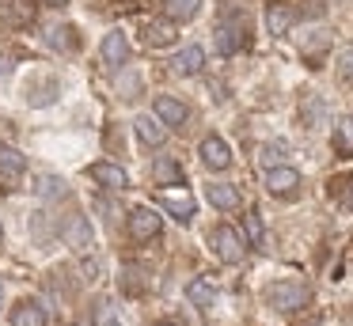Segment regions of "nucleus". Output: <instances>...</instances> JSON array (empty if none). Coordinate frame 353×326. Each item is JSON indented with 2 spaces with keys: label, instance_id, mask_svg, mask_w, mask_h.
<instances>
[{
  "label": "nucleus",
  "instance_id": "obj_1",
  "mask_svg": "<svg viewBox=\"0 0 353 326\" xmlns=\"http://www.w3.org/2000/svg\"><path fill=\"white\" fill-rule=\"evenodd\" d=\"M307 300H312V288L304 281H277L266 288V303L274 311H300Z\"/></svg>",
  "mask_w": 353,
  "mask_h": 326
},
{
  "label": "nucleus",
  "instance_id": "obj_2",
  "mask_svg": "<svg viewBox=\"0 0 353 326\" xmlns=\"http://www.w3.org/2000/svg\"><path fill=\"white\" fill-rule=\"evenodd\" d=\"M209 247H213V254L221 258V262H228V265L243 262V254H247V243L239 239V232H236V227H228V224L213 227V235H209Z\"/></svg>",
  "mask_w": 353,
  "mask_h": 326
},
{
  "label": "nucleus",
  "instance_id": "obj_3",
  "mask_svg": "<svg viewBox=\"0 0 353 326\" xmlns=\"http://www.w3.org/2000/svg\"><path fill=\"white\" fill-rule=\"evenodd\" d=\"M61 239H65V247H72L77 254H88V250L95 247V235H92V224H88L80 212H72L69 220L61 224Z\"/></svg>",
  "mask_w": 353,
  "mask_h": 326
},
{
  "label": "nucleus",
  "instance_id": "obj_4",
  "mask_svg": "<svg viewBox=\"0 0 353 326\" xmlns=\"http://www.w3.org/2000/svg\"><path fill=\"white\" fill-rule=\"evenodd\" d=\"M130 235L137 243L156 239V235H160V216H156L152 209H133L130 212Z\"/></svg>",
  "mask_w": 353,
  "mask_h": 326
},
{
  "label": "nucleus",
  "instance_id": "obj_5",
  "mask_svg": "<svg viewBox=\"0 0 353 326\" xmlns=\"http://www.w3.org/2000/svg\"><path fill=\"white\" fill-rule=\"evenodd\" d=\"M296 186H300V171H296V167H270V171H266V190H270V194L285 197V194H292Z\"/></svg>",
  "mask_w": 353,
  "mask_h": 326
},
{
  "label": "nucleus",
  "instance_id": "obj_6",
  "mask_svg": "<svg viewBox=\"0 0 353 326\" xmlns=\"http://www.w3.org/2000/svg\"><path fill=\"white\" fill-rule=\"evenodd\" d=\"M201 163L213 167V171H224V167L232 163L228 144H224L221 136H205V141H201Z\"/></svg>",
  "mask_w": 353,
  "mask_h": 326
},
{
  "label": "nucleus",
  "instance_id": "obj_7",
  "mask_svg": "<svg viewBox=\"0 0 353 326\" xmlns=\"http://www.w3.org/2000/svg\"><path fill=\"white\" fill-rule=\"evenodd\" d=\"M292 23H296V12H292L289 4H270L266 8V30H270V34H277V38L289 34Z\"/></svg>",
  "mask_w": 353,
  "mask_h": 326
},
{
  "label": "nucleus",
  "instance_id": "obj_8",
  "mask_svg": "<svg viewBox=\"0 0 353 326\" xmlns=\"http://www.w3.org/2000/svg\"><path fill=\"white\" fill-rule=\"evenodd\" d=\"M12 326H50V315L42 303L34 300H23L16 311H12Z\"/></svg>",
  "mask_w": 353,
  "mask_h": 326
},
{
  "label": "nucleus",
  "instance_id": "obj_9",
  "mask_svg": "<svg viewBox=\"0 0 353 326\" xmlns=\"http://www.w3.org/2000/svg\"><path fill=\"white\" fill-rule=\"evenodd\" d=\"M92 179L99 182V186H107V190H125L130 186V174H125L122 167H114V163H92Z\"/></svg>",
  "mask_w": 353,
  "mask_h": 326
},
{
  "label": "nucleus",
  "instance_id": "obj_10",
  "mask_svg": "<svg viewBox=\"0 0 353 326\" xmlns=\"http://www.w3.org/2000/svg\"><path fill=\"white\" fill-rule=\"evenodd\" d=\"M145 42L152 45V50L171 45V42H175V19H152V23L145 27Z\"/></svg>",
  "mask_w": 353,
  "mask_h": 326
},
{
  "label": "nucleus",
  "instance_id": "obj_11",
  "mask_svg": "<svg viewBox=\"0 0 353 326\" xmlns=\"http://www.w3.org/2000/svg\"><path fill=\"white\" fill-rule=\"evenodd\" d=\"M34 194H39L42 201H61V197L69 194V186H65L61 174H39V179H34Z\"/></svg>",
  "mask_w": 353,
  "mask_h": 326
},
{
  "label": "nucleus",
  "instance_id": "obj_12",
  "mask_svg": "<svg viewBox=\"0 0 353 326\" xmlns=\"http://www.w3.org/2000/svg\"><path fill=\"white\" fill-rule=\"evenodd\" d=\"M156 118H160L163 125H183V121H186V106L179 103V99H171V95H160V99H156Z\"/></svg>",
  "mask_w": 353,
  "mask_h": 326
},
{
  "label": "nucleus",
  "instance_id": "obj_13",
  "mask_svg": "<svg viewBox=\"0 0 353 326\" xmlns=\"http://www.w3.org/2000/svg\"><path fill=\"white\" fill-rule=\"evenodd\" d=\"M160 209H168L175 220L186 224V220H194V197L190 194H183V197L179 194H160Z\"/></svg>",
  "mask_w": 353,
  "mask_h": 326
},
{
  "label": "nucleus",
  "instance_id": "obj_14",
  "mask_svg": "<svg viewBox=\"0 0 353 326\" xmlns=\"http://www.w3.org/2000/svg\"><path fill=\"white\" fill-rule=\"evenodd\" d=\"M201 65H205V50H201V45H186V50L175 57V72L179 76H198Z\"/></svg>",
  "mask_w": 353,
  "mask_h": 326
},
{
  "label": "nucleus",
  "instance_id": "obj_15",
  "mask_svg": "<svg viewBox=\"0 0 353 326\" xmlns=\"http://www.w3.org/2000/svg\"><path fill=\"white\" fill-rule=\"evenodd\" d=\"M205 197L216 209H236L239 205V190L232 186V182H213V186H205Z\"/></svg>",
  "mask_w": 353,
  "mask_h": 326
},
{
  "label": "nucleus",
  "instance_id": "obj_16",
  "mask_svg": "<svg viewBox=\"0 0 353 326\" xmlns=\"http://www.w3.org/2000/svg\"><path fill=\"white\" fill-rule=\"evenodd\" d=\"M125 53H130L125 34H122V30H110V34L103 38V61H107V65H122Z\"/></svg>",
  "mask_w": 353,
  "mask_h": 326
},
{
  "label": "nucleus",
  "instance_id": "obj_17",
  "mask_svg": "<svg viewBox=\"0 0 353 326\" xmlns=\"http://www.w3.org/2000/svg\"><path fill=\"white\" fill-rule=\"evenodd\" d=\"M152 182H160V186H183V163H175V159H156Z\"/></svg>",
  "mask_w": 353,
  "mask_h": 326
},
{
  "label": "nucleus",
  "instance_id": "obj_18",
  "mask_svg": "<svg viewBox=\"0 0 353 326\" xmlns=\"http://www.w3.org/2000/svg\"><path fill=\"white\" fill-rule=\"evenodd\" d=\"M133 125H137V136H141L145 144H163V136H168L163 121H156L152 114H141V118L133 121Z\"/></svg>",
  "mask_w": 353,
  "mask_h": 326
},
{
  "label": "nucleus",
  "instance_id": "obj_19",
  "mask_svg": "<svg viewBox=\"0 0 353 326\" xmlns=\"http://www.w3.org/2000/svg\"><path fill=\"white\" fill-rule=\"evenodd\" d=\"M163 12L175 23H190L194 15L201 12V0H163Z\"/></svg>",
  "mask_w": 353,
  "mask_h": 326
},
{
  "label": "nucleus",
  "instance_id": "obj_20",
  "mask_svg": "<svg viewBox=\"0 0 353 326\" xmlns=\"http://www.w3.org/2000/svg\"><path fill=\"white\" fill-rule=\"evenodd\" d=\"M239 45H243V27H228V23H221V27H216V50L228 57V53H236Z\"/></svg>",
  "mask_w": 353,
  "mask_h": 326
},
{
  "label": "nucleus",
  "instance_id": "obj_21",
  "mask_svg": "<svg viewBox=\"0 0 353 326\" xmlns=\"http://www.w3.org/2000/svg\"><path fill=\"white\" fill-rule=\"evenodd\" d=\"M300 114H304V125H323V118H327V103H323L319 95H304V103H300Z\"/></svg>",
  "mask_w": 353,
  "mask_h": 326
},
{
  "label": "nucleus",
  "instance_id": "obj_22",
  "mask_svg": "<svg viewBox=\"0 0 353 326\" xmlns=\"http://www.w3.org/2000/svg\"><path fill=\"white\" fill-rule=\"evenodd\" d=\"M186 300L194 303V307H213V300H216V292L213 288L205 285V281H190V285H186Z\"/></svg>",
  "mask_w": 353,
  "mask_h": 326
},
{
  "label": "nucleus",
  "instance_id": "obj_23",
  "mask_svg": "<svg viewBox=\"0 0 353 326\" xmlns=\"http://www.w3.org/2000/svg\"><path fill=\"white\" fill-rule=\"evenodd\" d=\"M4 19L16 23V27H23V23L34 19V8L27 4V0H8V8H4Z\"/></svg>",
  "mask_w": 353,
  "mask_h": 326
},
{
  "label": "nucleus",
  "instance_id": "obj_24",
  "mask_svg": "<svg viewBox=\"0 0 353 326\" xmlns=\"http://www.w3.org/2000/svg\"><path fill=\"white\" fill-rule=\"evenodd\" d=\"M0 171H4V174H23L27 171V159L19 156L16 148H4V144H0Z\"/></svg>",
  "mask_w": 353,
  "mask_h": 326
},
{
  "label": "nucleus",
  "instance_id": "obj_25",
  "mask_svg": "<svg viewBox=\"0 0 353 326\" xmlns=\"http://www.w3.org/2000/svg\"><path fill=\"white\" fill-rule=\"evenodd\" d=\"M334 148L342 152V156H350V152H353V118H342L334 125Z\"/></svg>",
  "mask_w": 353,
  "mask_h": 326
},
{
  "label": "nucleus",
  "instance_id": "obj_26",
  "mask_svg": "<svg viewBox=\"0 0 353 326\" xmlns=\"http://www.w3.org/2000/svg\"><path fill=\"white\" fill-rule=\"evenodd\" d=\"M122 288H125V292H141V288H145V285H141V269H137V265H125V269H122Z\"/></svg>",
  "mask_w": 353,
  "mask_h": 326
},
{
  "label": "nucleus",
  "instance_id": "obj_27",
  "mask_svg": "<svg viewBox=\"0 0 353 326\" xmlns=\"http://www.w3.org/2000/svg\"><path fill=\"white\" fill-rule=\"evenodd\" d=\"M330 45V34L327 30H315L312 38H304V53H323Z\"/></svg>",
  "mask_w": 353,
  "mask_h": 326
},
{
  "label": "nucleus",
  "instance_id": "obj_28",
  "mask_svg": "<svg viewBox=\"0 0 353 326\" xmlns=\"http://www.w3.org/2000/svg\"><path fill=\"white\" fill-rule=\"evenodd\" d=\"M72 30L69 27H54V30H50V45H57V50H69V45H72Z\"/></svg>",
  "mask_w": 353,
  "mask_h": 326
},
{
  "label": "nucleus",
  "instance_id": "obj_29",
  "mask_svg": "<svg viewBox=\"0 0 353 326\" xmlns=\"http://www.w3.org/2000/svg\"><path fill=\"white\" fill-rule=\"evenodd\" d=\"M247 239L251 243H262V220H259V212H247Z\"/></svg>",
  "mask_w": 353,
  "mask_h": 326
},
{
  "label": "nucleus",
  "instance_id": "obj_30",
  "mask_svg": "<svg viewBox=\"0 0 353 326\" xmlns=\"http://www.w3.org/2000/svg\"><path fill=\"white\" fill-rule=\"evenodd\" d=\"M338 72L353 80V50H342V57H338Z\"/></svg>",
  "mask_w": 353,
  "mask_h": 326
},
{
  "label": "nucleus",
  "instance_id": "obj_31",
  "mask_svg": "<svg viewBox=\"0 0 353 326\" xmlns=\"http://www.w3.org/2000/svg\"><path fill=\"white\" fill-rule=\"evenodd\" d=\"M281 152H285V144H266V148H262V159H266V163H277Z\"/></svg>",
  "mask_w": 353,
  "mask_h": 326
},
{
  "label": "nucleus",
  "instance_id": "obj_32",
  "mask_svg": "<svg viewBox=\"0 0 353 326\" xmlns=\"http://www.w3.org/2000/svg\"><path fill=\"white\" fill-rule=\"evenodd\" d=\"M84 273L95 281V277H99V262H84Z\"/></svg>",
  "mask_w": 353,
  "mask_h": 326
},
{
  "label": "nucleus",
  "instance_id": "obj_33",
  "mask_svg": "<svg viewBox=\"0 0 353 326\" xmlns=\"http://www.w3.org/2000/svg\"><path fill=\"white\" fill-rule=\"evenodd\" d=\"M345 205L353 209V182H350V190H345Z\"/></svg>",
  "mask_w": 353,
  "mask_h": 326
},
{
  "label": "nucleus",
  "instance_id": "obj_34",
  "mask_svg": "<svg viewBox=\"0 0 353 326\" xmlns=\"http://www.w3.org/2000/svg\"><path fill=\"white\" fill-rule=\"evenodd\" d=\"M46 4H57V8H61V4H69V0H46Z\"/></svg>",
  "mask_w": 353,
  "mask_h": 326
},
{
  "label": "nucleus",
  "instance_id": "obj_35",
  "mask_svg": "<svg viewBox=\"0 0 353 326\" xmlns=\"http://www.w3.org/2000/svg\"><path fill=\"white\" fill-rule=\"evenodd\" d=\"M160 326H175V323H160Z\"/></svg>",
  "mask_w": 353,
  "mask_h": 326
},
{
  "label": "nucleus",
  "instance_id": "obj_36",
  "mask_svg": "<svg viewBox=\"0 0 353 326\" xmlns=\"http://www.w3.org/2000/svg\"><path fill=\"white\" fill-rule=\"evenodd\" d=\"M107 326H118V323H107Z\"/></svg>",
  "mask_w": 353,
  "mask_h": 326
},
{
  "label": "nucleus",
  "instance_id": "obj_37",
  "mask_svg": "<svg viewBox=\"0 0 353 326\" xmlns=\"http://www.w3.org/2000/svg\"><path fill=\"white\" fill-rule=\"evenodd\" d=\"M0 296H4V288H0Z\"/></svg>",
  "mask_w": 353,
  "mask_h": 326
}]
</instances>
